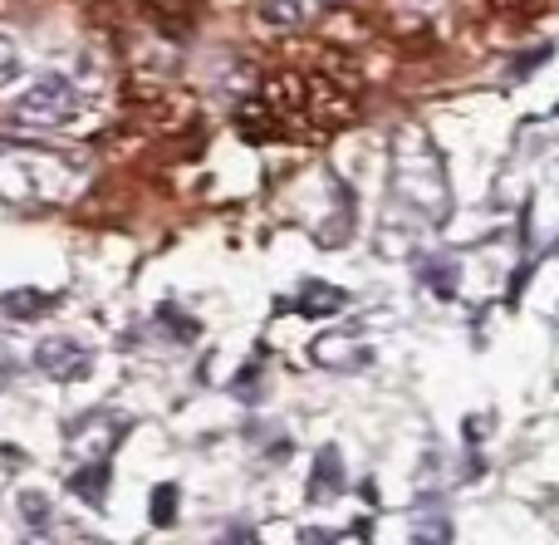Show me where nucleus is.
Returning <instances> with one entry per match:
<instances>
[{
    "mask_svg": "<svg viewBox=\"0 0 559 545\" xmlns=\"http://www.w3.org/2000/svg\"><path fill=\"white\" fill-rule=\"evenodd\" d=\"M128 114L143 133H182L187 123L197 118V104L177 88H163V84H128Z\"/></svg>",
    "mask_w": 559,
    "mask_h": 545,
    "instance_id": "1",
    "label": "nucleus"
},
{
    "mask_svg": "<svg viewBox=\"0 0 559 545\" xmlns=\"http://www.w3.org/2000/svg\"><path fill=\"white\" fill-rule=\"evenodd\" d=\"M84 108L79 88L59 74H45L29 84V94L15 98V118L20 123H35V128H59V123H74V114Z\"/></svg>",
    "mask_w": 559,
    "mask_h": 545,
    "instance_id": "2",
    "label": "nucleus"
},
{
    "mask_svg": "<svg viewBox=\"0 0 559 545\" xmlns=\"http://www.w3.org/2000/svg\"><path fill=\"white\" fill-rule=\"evenodd\" d=\"M261 94H265V104L275 108V118H280V128H295V138H305V128H314L309 123V74H299V69H280V74H271L261 84Z\"/></svg>",
    "mask_w": 559,
    "mask_h": 545,
    "instance_id": "3",
    "label": "nucleus"
},
{
    "mask_svg": "<svg viewBox=\"0 0 559 545\" xmlns=\"http://www.w3.org/2000/svg\"><path fill=\"white\" fill-rule=\"evenodd\" d=\"M354 114H358L354 84L334 79L329 69L309 74V123H314V128H344Z\"/></svg>",
    "mask_w": 559,
    "mask_h": 545,
    "instance_id": "4",
    "label": "nucleus"
},
{
    "mask_svg": "<svg viewBox=\"0 0 559 545\" xmlns=\"http://www.w3.org/2000/svg\"><path fill=\"white\" fill-rule=\"evenodd\" d=\"M35 369L55 383H79V379H88V369H94V354H88L84 344H74L69 334H55V340L35 344Z\"/></svg>",
    "mask_w": 559,
    "mask_h": 545,
    "instance_id": "5",
    "label": "nucleus"
},
{
    "mask_svg": "<svg viewBox=\"0 0 559 545\" xmlns=\"http://www.w3.org/2000/svg\"><path fill=\"white\" fill-rule=\"evenodd\" d=\"M108 482H114V467H108V458H94L88 467L69 472V491H74L84 507H94V511L108 507Z\"/></svg>",
    "mask_w": 559,
    "mask_h": 545,
    "instance_id": "6",
    "label": "nucleus"
},
{
    "mask_svg": "<svg viewBox=\"0 0 559 545\" xmlns=\"http://www.w3.org/2000/svg\"><path fill=\"white\" fill-rule=\"evenodd\" d=\"M236 128H241L251 143H265V138L285 133V128H280V118H275V108L265 104V94H246L241 104H236Z\"/></svg>",
    "mask_w": 559,
    "mask_h": 545,
    "instance_id": "7",
    "label": "nucleus"
},
{
    "mask_svg": "<svg viewBox=\"0 0 559 545\" xmlns=\"http://www.w3.org/2000/svg\"><path fill=\"white\" fill-rule=\"evenodd\" d=\"M338 491H344V458H338V448H319L314 472H309V501L324 507V501H334Z\"/></svg>",
    "mask_w": 559,
    "mask_h": 545,
    "instance_id": "8",
    "label": "nucleus"
},
{
    "mask_svg": "<svg viewBox=\"0 0 559 545\" xmlns=\"http://www.w3.org/2000/svg\"><path fill=\"white\" fill-rule=\"evenodd\" d=\"M324 10V0H261V20L275 29H299Z\"/></svg>",
    "mask_w": 559,
    "mask_h": 545,
    "instance_id": "9",
    "label": "nucleus"
},
{
    "mask_svg": "<svg viewBox=\"0 0 559 545\" xmlns=\"http://www.w3.org/2000/svg\"><path fill=\"white\" fill-rule=\"evenodd\" d=\"M344 305H348L344 291H334V285H324V281H309L305 291H299L295 310L305 315V320H329V315H338Z\"/></svg>",
    "mask_w": 559,
    "mask_h": 545,
    "instance_id": "10",
    "label": "nucleus"
},
{
    "mask_svg": "<svg viewBox=\"0 0 559 545\" xmlns=\"http://www.w3.org/2000/svg\"><path fill=\"white\" fill-rule=\"evenodd\" d=\"M143 10L157 29H167V35H182V29L192 25V0H143Z\"/></svg>",
    "mask_w": 559,
    "mask_h": 545,
    "instance_id": "11",
    "label": "nucleus"
},
{
    "mask_svg": "<svg viewBox=\"0 0 559 545\" xmlns=\"http://www.w3.org/2000/svg\"><path fill=\"white\" fill-rule=\"evenodd\" d=\"M49 310V295L39 291H5L0 295V315H10V320H35V315Z\"/></svg>",
    "mask_w": 559,
    "mask_h": 545,
    "instance_id": "12",
    "label": "nucleus"
},
{
    "mask_svg": "<svg viewBox=\"0 0 559 545\" xmlns=\"http://www.w3.org/2000/svg\"><path fill=\"white\" fill-rule=\"evenodd\" d=\"M314 359L329 364V369H348V364H368V349H358V344H348V340H319Z\"/></svg>",
    "mask_w": 559,
    "mask_h": 545,
    "instance_id": "13",
    "label": "nucleus"
},
{
    "mask_svg": "<svg viewBox=\"0 0 559 545\" xmlns=\"http://www.w3.org/2000/svg\"><path fill=\"white\" fill-rule=\"evenodd\" d=\"M423 271V281L432 285V295L437 300H452L456 295V281H462V271H456V261H423L417 265Z\"/></svg>",
    "mask_w": 559,
    "mask_h": 545,
    "instance_id": "14",
    "label": "nucleus"
},
{
    "mask_svg": "<svg viewBox=\"0 0 559 545\" xmlns=\"http://www.w3.org/2000/svg\"><path fill=\"white\" fill-rule=\"evenodd\" d=\"M20 517L29 521V531H35V536H45V531H49V497H45V491H20Z\"/></svg>",
    "mask_w": 559,
    "mask_h": 545,
    "instance_id": "15",
    "label": "nucleus"
},
{
    "mask_svg": "<svg viewBox=\"0 0 559 545\" xmlns=\"http://www.w3.org/2000/svg\"><path fill=\"white\" fill-rule=\"evenodd\" d=\"M147 517H153V526H173V521H177V487H173V482H167V487H153Z\"/></svg>",
    "mask_w": 559,
    "mask_h": 545,
    "instance_id": "16",
    "label": "nucleus"
},
{
    "mask_svg": "<svg viewBox=\"0 0 559 545\" xmlns=\"http://www.w3.org/2000/svg\"><path fill=\"white\" fill-rule=\"evenodd\" d=\"M545 59H550V45H540V49H531V55H521V59H515V64H511V79L535 74V69H540Z\"/></svg>",
    "mask_w": 559,
    "mask_h": 545,
    "instance_id": "17",
    "label": "nucleus"
},
{
    "mask_svg": "<svg viewBox=\"0 0 559 545\" xmlns=\"http://www.w3.org/2000/svg\"><path fill=\"white\" fill-rule=\"evenodd\" d=\"M20 467H25V452H20V448H5V442H0V487H5V482L15 477Z\"/></svg>",
    "mask_w": 559,
    "mask_h": 545,
    "instance_id": "18",
    "label": "nucleus"
},
{
    "mask_svg": "<svg viewBox=\"0 0 559 545\" xmlns=\"http://www.w3.org/2000/svg\"><path fill=\"white\" fill-rule=\"evenodd\" d=\"M163 320L173 324V340H182V344H187V340H197V320H187V315H177L173 305H167V310H163Z\"/></svg>",
    "mask_w": 559,
    "mask_h": 545,
    "instance_id": "19",
    "label": "nucleus"
},
{
    "mask_svg": "<svg viewBox=\"0 0 559 545\" xmlns=\"http://www.w3.org/2000/svg\"><path fill=\"white\" fill-rule=\"evenodd\" d=\"M413 541H452V526L447 521H427L423 531H413Z\"/></svg>",
    "mask_w": 559,
    "mask_h": 545,
    "instance_id": "20",
    "label": "nucleus"
},
{
    "mask_svg": "<svg viewBox=\"0 0 559 545\" xmlns=\"http://www.w3.org/2000/svg\"><path fill=\"white\" fill-rule=\"evenodd\" d=\"M20 74V59L10 55V45H0V79H15Z\"/></svg>",
    "mask_w": 559,
    "mask_h": 545,
    "instance_id": "21",
    "label": "nucleus"
},
{
    "mask_svg": "<svg viewBox=\"0 0 559 545\" xmlns=\"http://www.w3.org/2000/svg\"><path fill=\"white\" fill-rule=\"evenodd\" d=\"M486 5H496L501 15H521V10H531L535 0H486Z\"/></svg>",
    "mask_w": 559,
    "mask_h": 545,
    "instance_id": "22",
    "label": "nucleus"
},
{
    "mask_svg": "<svg viewBox=\"0 0 559 545\" xmlns=\"http://www.w3.org/2000/svg\"><path fill=\"white\" fill-rule=\"evenodd\" d=\"M226 541H255V531H246V526H231V531H226Z\"/></svg>",
    "mask_w": 559,
    "mask_h": 545,
    "instance_id": "23",
    "label": "nucleus"
},
{
    "mask_svg": "<svg viewBox=\"0 0 559 545\" xmlns=\"http://www.w3.org/2000/svg\"><path fill=\"white\" fill-rule=\"evenodd\" d=\"M555 256H559V241H555Z\"/></svg>",
    "mask_w": 559,
    "mask_h": 545,
    "instance_id": "24",
    "label": "nucleus"
},
{
    "mask_svg": "<svg viewBox=\"0 0 559 545\" xmlns=\"http://www.w3.org/2000/svg\"><path fill=\"white\" fill-rule=\"evenodd\" d=\"M555 114H559V104H555Z\"/></svg>",
    "mask_w": 559,
    "mask_h": 545,
    "instance_id": "25",
    "label": "nucleus"
}]
</instances>
